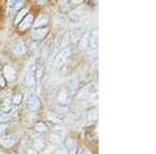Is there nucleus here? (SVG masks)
Listing matches in <instances>:
<instances>
[{
  "instance_id": "obj_34",
  "label": "nucleus",
  "mask_w": 156,
  "mask_h": 154,
  "mask_svg": "<svg viewBox=\"0 0 156 154\" xmlns=\"http://www.w3.org/2000/svg\"><path fill=\"white\" fill-rule=\"evenodd\" d=\"M81 154H92V151H90V149H84Z\"/></svg>"
},
{
  "instance_id": "obj_26",
  "label": "nucleus",
  "mask_w": 156,
  "mask_h": 154,
  "mask_svg": "<svg viewBox=\"0 0 156 154\" xmlns=\"http://www.w3.org/2000/svg\"><path fill=\"white\" fill-rule=\"evenodd\" d=\"M62 136H60L59 133L54 132V133L49 134V142L54 143V144H59V143H62Z\"/></svg>"
},
{
  "instance_id": "obj_1",
  "label": "nucleus",
  "mask_w": 156,
  "mask_h": 154,
  "mask_svg": "<svg viewBox=\"0 0 156 154\" xmlns=\"http://www.w3.org/2000/svg\"><path fill=\"white\" fill-rule=\"evenodd\" d=\"M71 53H72V49L70 46L65 48V49H62V50H59L58 53L55 55V57H54L53 65L57 68V69H60L65 64H67L68 59H69V56L71 55Z\"/></svg>"
},
{
  "instance_id": "obj_21",
  "label": "nucleus",
  "mask_w": 156,
  "mask_h": 154,
  "mask_svg": "<svg viewBox=\"0 0 156 154\" xmlns=\"http://www.w3.org/2000/svg\"><path fill=\"white\" fill-rule=\"evenodd\" d=\"M82 34H83L82 29L76 28L70 34V40H71V42H73V43H78V41H79V39L81 38Z\"/></svg>"
},
{
  "instance_id": "obj_12",
  "label": "nucleus",
  "mask_w": 156,
  "mask_h": 154,
  "mask_svg": "<svg viewBox=\"0 0 156 154\" xmlns=\"http://www.w3.org/2000/svg\"><path fill=\"white\" fill-rule=\"evenodd\" d=\"M12 53L16 55H23L26 53V46H25L24 42L21 41V40H18L12 44Z\"/></svg>"
},
{
  "instance_id": "obj_29",
  "label": "nucleus",
  "mask_w": 156,
  "mask_h": 154,
  "mask_svg": "<svg viewBox=\"0 0 156 154\" xmlns=\"http://www.w3.org/2000/svg\"><path fill=\"white\" fill-rule=\"evenodd\" d=\"M51 154H68V152L64 146H58L57 148L54 149V151H52Z\"/></svg>"
},
{
  "instance_id": "obj_17",
  "label": "nucleus",
  "mask_w": 156,
  "mask_h": 154,
  "mask_svg": "<svg viewBox=\"0 0 156 154\" xmlns=\"http://www.w3.org/2000/svg\"><path fill=\"white\" fill-rule=\"evenodd\" d=\"M24 83L26 87H34V84L37 83L36 77H34V72H27L24 76Z\"/></svg>"
},
{
  "instance_id": "obj_30",
  "label": "nucleus",
  "mask_w": 156,
  "mask_h": 154,
  "mask_svg": "<svg viewBox=\"0 0 156 154\" xmlns=\"http://www.w3.org/2000/svg\"><path fill=\"white\" fill-rule=\"evenodd\" d=\"M6 87V80L2 75H0V89H4Z\"/></svg>"
},
{
  "instance_id": "obj_6",
  "label": "nucleus",
  "mask_w": 156,
  "mask_h": 154,
  "mask_svg": "<svg viewBox=\"0 0 156 154\" xmlns=\"http://www.w3.org/2000/svg\"><path fill=\"white\" fill-rule=\"evenodd\" d=\"M16 135L15 134H3L0 136V145L3 148H12L16 144Z\"/></svg>"
},
{
  "instance_id": "obj_25",
  "label": "nucleus",
  "mask_w": 156,
  "mask_h": 154,
  "mask_svg": "<svg viewBox=\"0 0 156 154\" xmlns=\"http://www.w3.org/2000/svg\"><path fill=\"white\" fill-rule=\"evenodd\" d=\"M11 99H12V103L14 105H19V104H21V102H22L23 95H22V93H16V94L12 95V97Z\"/></svg>"
},
{
  "instance_id": "obj_10",
  "label": "nucleus",
  "mask_w": 156,
  "mask_h": 154,
  "mask_svg": "<svg viewBox=\"0 0 156 154\" xmlns=\"http://www.w3.org/2000/svg\"><path fill=\"white\" fill-rule=\"evenodd\" d=\"M49 34L48 27H45V28H37L34 29L31 34V39L34 42H41L42 40H44L47 37V34Z\"/></svg>"
},
{
  "instance_id": "obj_23",
  "label": "nucleus",
  "mask_w": 156,
  "mask_h": 154,
  "mask_svg": "<svg viewBox=\"0 0 156 154\" xmlns=\"http://www.w3.org/2000/svg\"><path fill=\"white\" fill-rule=\"evenodd\" d=\"M12 115L9 113L0 112V124H6L12 120Z\"/></svg>"
},
{
  "instance_id": "obj_13",
  "label": "nucleus",
  "mask_w": 156,
  "mask_h": 154,
  "mask_svg": "<svg viewBox=\"0 0 156 154\" xmlns=\"http://www.w3.org/2000/svg\"><path fill=\"white\" fill-rule=\"evenodd\" d=\"M24 1L22 0H9L7 2V7L11 12H19L22 9Z\"/></svg>"
},
{
  "instance_id": "obj_7",
  "label": "nucleus",
  "mask_w": 156,
  "mask_h": 154,
  "mask_svg": "<svg viewBox=\"0 0 156 154\" xmlns=\"http://www.w3.org/2000/svg\"><path fill=\"white\" fill-rule=\"evenodd\" d=\"M64 147L66 148L68 154H77V142L74 138H66L64 141Z\"/></svg>"
},
{
  "instance_id": "obj_36",
  "label": "nucleus",
  "mask_w": 156,
  "mask_h": 154,
  "mask_svg": "<svg viewBox=\"0 0 156 154\" xmlns=\"http://www.w3.org/2000/svg\"><path fill=\"white\" fill-rule=\"evenodd\" d=\"M0 154H7L6 152H4V151H1L0 150Z\"/></svg>"
},
{
  "instance_id": "obj_24",
  "label": "nucleus",
  "mask_w": 156,
  "mask_h": 154,
  "mask_svg": "<svg viewBox=\"0 0 156 154\" xmlns=\"http://www.w3.org/2000/svg\"><path fill=\"white\" fill-rule=\"evenodd\" d=\"M44 73H45V68L43 66H37L36 73H34V77H36L37 81H40L43 77H44Z\"/></svg>"
},
{
  "instance_id": "obj_33",
  "label": "nucleus",
  "mask_w": 156,
  "mask_h": 154,
  "mask_svg": "<svg viewBox=\"0 0 156 154\" xmlns=\"http://www.w3.org/2000/svg\"><path fill=\"white\" fill-rule=\"evenodd\" d=\"M6 130V125L5 124H0V133H3Z\"/></svg>"
},
{
  "instance_id": "obj_9",
  "label": "nucleus",
  "mask_w": 156,
  "mask_h": 154,
  "mask_svg": "<svg viewBox=\"0 0 156 154\" xmlns=\"http://www.w3.org/2000/svg\"><path fill=\"white\" fill-rule=\"evenodd\" d=\"M81 3V1H78V0H74V1H70V0H66V1H62L59 3V11L62 13H68L72 11L74 7Z\"/></svg>"
},
{
  "instance_id": "obj_3",
  "label": "nucleus",
  "mask_w": 156,
  "mask_h": 154,
  "mask_svg": "<svg viewBox=\"0 0 156 154\" xmlns=\"http://www.w3.org/2000/svg\"><path fill=\"white\" fill-rule=\"evenodd\" d=\"M2 76L6 80V82H15L18 79V72L14 67L6 65L2 69Z\"/></svg>"
},
{
  "instance_id": "obj_19",
  "label": "nucleus",
  "mask_w": 156,
  "mask_h": 154,
  "mask_svg": "<svg viewBox=\"0 0 156 154\" xmlns=\"http://www.w3.org/2000/svg\"><path fill=\"white\" fill-rule=\"evenodd\" d=\"M27 14H28V9H26V7H22V9H20L16 15V18H15V25L18 26V24L25 18V17H26Z\"/></svg>"
},
{
  "instance_id": "obj_37",
  "label": "nucleus",
  "mask_w": 156,
  "mask_h": 154,
  "mask_svg": "<svg viewBox=\"0 0 156 154\" xmlns=\"http://www.w3.org/2000/svg\"><path fill=\"white\" fill-rule=\"evenodd\" d=\"M0 90H1V89H0Z\"/></svg>"
},
{
  "instance_id": "obj_35",
  "label": "nucleus",
  "mask_w": 156,
  "mask_h": 154,
  "mask_svg": "<svg viewBox=\"0 0 156 154\" xmlns=\"http://www.w3.org/2000/svg\"><path fill=\"white\" fill-rule=\"evenodd\" d=\"M2 69H3V66H2L1 64H0V72L2 71Z\"/></svg>"
},
{
  "instance_id": "obj_14",
  "label": "nucleus",
  "mask_w": 156,
  "mask_h": 154,
  "mask_svg": "<svg viewBox=\"0 0 156 154\" xmlns=\"http://www.w3.org/2000/svg\"><path fill=\"white\" fill-rule=\"evenodd\" d=\"M89 34L90 32H83V34L81 36V38L79 39L77 45H78V49L84 51L87 47H89Z\"/></svg>"
},
{
  "instance_id": "obj_11",
  "label": "nucleus",
  "mask_w": 156,
  "mask_h": 154,
  "mask_svg": "<svg viewBox=\"0 0 156 154\" xmlns=\"http://www.w3.org/2000/svg\"><path fill=\"white\" fill-rule=\"evenodd\" d=\"M99 46V34L98 29H94L89 34V47L92 50H96Z\"/></svg>"
},
{
  "instance_id": "obj_32",
  "label": "nucleus",
  "mask_w": 156,
  "mask_h": 154,
  "mask_svg": "<svg viewBox=\"0 0 156 154\" xmlns=\"http://www.w3.org/2000/svg\"><path fill=\"white\" fill-rule=\"evenodd\" d=\"M25 152H26V154H39V152H37V151L34 147L27 148Z\"/></svg>"
},
{
  "instance_id": "obj_5",
  "label": "nucleus",
  "mask_w": 156,
  "mask_h": 154,
  "mask_svg": "<svg viewBox=\"0 0 156 154\" xmlns=\"http://www.w3.org/2000/svg\"><path fill=\"white\" fill-rule=\"evenodd\" d=\"M27 107L30 112H37L41 108V100L37 95L31 94L27 99Z\"/></svg>"
},
{
  "instance_id": "obj_22",
  "label": "nucleus",
  "mask_w": 156,
  "mask_h": 154,
  "mask_svg": "<svg viewBox=\"0 0 156 154\" xmlns=\"http://www.w3.org/2000/svg\"><path fill=\"white\" fill-rule=\"evenodd\" d=\"M48 119L54 124H60L62 123V117L57 113L54 112H49L48 113Z\"/></svg>"
},
{
  "instance_id": "obj_4",
  "label": "nucleus",
  "mask_w": 156,
  "mask_h": 154,
  "mask_svg": "<svg viewBox=\"0 0 156 154\" xmlns=\"http://www.w3.org/2000/svg\"><path fill=\"white\" fill-rule=\"evenodd\" d=\"M49 22H50V16L48 14H40L37 16V18L34 19L32 26H34V29L45 28L49 24Z\"/></svg>"
},
{
  "instance_id": "obj_8",
  "label": "nucleus",
  "mask_w": 156,
  "mask_h": 154,
  "mask_svg": "<svg viewBox=\"0 0 156 154\" xmlns=\"http://www.w3.org/2000/svg\"><path fill=\"white\" fill-rule=\"evenodd\" d=\"M34 21V15H32V14H27L26 17H25V18L18 24L17 28H18L19 31H25L26 29H28L29 27L32 26Z\"/></svg>"
},
{
  "instance_id": "obj_2",
  "label": "nucleus",
  "mask_w": 156,
  "mask_h": 154,
  "mask_svg": "<svg viewBox=\"0 0 156 154\" xmlns=\"http://www.w3.org/2000/svg\"><path fill=\"white\" fill-rule=\"evenodd\" d=\"M56 100L62 106H66V105L69 104L70 101H71V93H70V90L66 87L60 88L56 94Z\"/></svg>"
},
{
  "instance_id": "obj_27",
  "label": "nucleus",
  "mask_w": 156,
  "mask_h": 154,
  "mask_svg": "<svg viewBox=\"0 0 156 154\" xmlns=\"http://www.w3.org/2000/svg\"><path fill=\"white\" fill-rule=\"evenodd\" d=\"M87 88L92 94H96L98 92V83L97 82H90V84L87 85Z\"/></svg>"
},
{
  "instance_id": "obj_28",
  "label": "nucleus",
  "mask_w": 156,
  "mask_h": 154,
  "mask_svg": "<svg viewBox=\"0 0 156 154\" xmlns=\"http://www.w3.org/2000/svg\"><path fill=\"white\" fill-rule=\"evenodd\" d=\"M69 72H70V68H69V64H68V63L67 64H65L59 69V73H60L62 76H67V75L69 74Z\"/></svg>"
},
{
  "instance_id": "obj_15",
  "label": "nucleus",
  "mask_w": 156,
  "mask_h": 154,
  "mask_svg": "<svg viewBox=\"0 0 156 154\" xmlns=\"http://www.w3.org/2000/svg\"><path fill=\"white\" fill-rule=\"evenodd\" d=\"M84 118L87 122H95L98 120V109L97 108H90L84 113Z\"/></svg>"
},
{
  "instance_id": "obj_18",
  "label": "nucleus",
  "mask_w": 156,
  "mask_h": 154,
  "mask_svg": "<svg viewBox=\"0 0 156 154\" xmlns=\"http://www.w3.org/2000/svg\"><path fill=\"white\" fill-rule=\"evenodd\" d=\"M34 131H36L37 133H40V134L46 133L47 131H48V126H47V124L45 122H43V121L37 122L36 124H34Z\"/></svg>"
},
{
  "instance_id": "obj_31",
  "label": "nucleus",
  "mask_w": 156,
  "mask_h": 154,
  "mask_svg": "<svg viewBox=\"0 0 156 154\" xmlns=\"http://www.w3.org/2000/svg\"><path fill=\"white\" fill-rule=\"evenodd\" d=\"M98 65H99V60H98V57H94L92 60V67L94 68V69H98Z\"/></svg>"
},
{
  "instance_id": "obj_20",
  "label": "nucleus",
  "mask_w": 156,
  "mask_h": 154,
  "mask_svg": "<svg viewBox=\"0 0 156 154\" xmlns=\"http://www.w3.org/2000/svg\"><path fill=\"white\" fill-rule=\"evenodd\" d=\"M70 43H71V40H70V34L67 32V34L62 38V40L59 41L58 47L57 48H58V50H62V49H65V48L69 47Z\"/></svg>"
},
{
  "instance_id": "obj_16",
  "label": "nucleus",
  "mask_w": 156,
  "mask_h": 154,
  "mask_svg": "<svg viewBox=\"0 0 156 154\" xmlns=\"http://www.w3.org/2000/svg\"><path fill=\"white\" fill-rule=\"evenodd\" d=\"M12 109V103L11 97H6L2 100L1 105H0V112L3 113H9Z\"/></svg>"
}]
</instances>
